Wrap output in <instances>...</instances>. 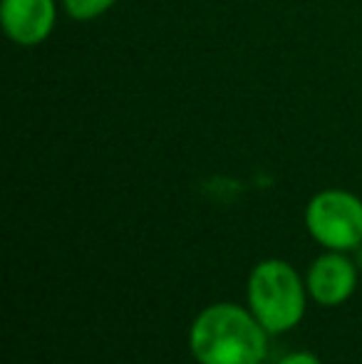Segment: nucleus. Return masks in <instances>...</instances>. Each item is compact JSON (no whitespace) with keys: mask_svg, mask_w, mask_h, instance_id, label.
I'll return each mask as SVG.
<instances>
[{"mask_svg":"<svg viewBox=\"0 0 362 364\" xmlns=\"http://www.w3.org/2000/svg\"><path fill=\"white\" fill-rule=\"evenodd\" d=\"M0 20L13 43L38 45L53 33L55 0H3Z\"/></svg>","mask_w":362,"mask_h":364,"instance_id":"39448f33","label":"nucleus"},{"mask_svg":"<svg viewBox=\"0 0 362 364\" xmlns=\"http://www.w3.org/2000/svg\"><path fill=\"white\" fill-rule=\"evenodd\" d=\"M355 285H358V265L345 258L340 250L320 255L308 270L310 297L325 307L343 305L355 292Z\"/></svg>","mask_w":362,"mask_h":364,"instance_id":"20e7f679","label":"nucleus"},{"mask_svg":"<svg viewBox=\"0 0 362 364\" xmlns=\"http://www.w3.org/2000/svg\"><path fill=\"white\" fill-rule=\"evenodd\" d=\"M248 307L268 335L293 330L305 312V288L298 270L285 260L258 263L248 278Z\"/></svg>","mask_w":362,"mask_h":364,"instance_id":"f03ea898","label":"nucleus"},{"mask_svg":"<svg viewBox=\"0 0 362 364\" xmlns=\"http://www.w3.org/2000/svg\"><path fill=\"white\" fill-rule=\"evenodd\" d=\"M115 3L117 0H63L68 15L75 20H92L105 13V10H110Z\"/></svg>","mask_w":362,"mask_h":364,"instance_id":"423d86ee","label":"nucleus"},{"mask_svg":"<svg viewBox=\"0 0 362 364\" xmlns=\"http://www.w3.org/2000/svg\"><path fill=\"white\" fill-rule=\"evenodd\" d=\"M358 268L362 270V245H360V248H358Z\"/></svg>","mask_w":362,"mask_h":364,"instance_id":"6e6552de","label":"nucleus"},{"mask_svg":"<svg viewBox=\"0 0 362 364\" xmlns=\"http://www.w3.org/2000/svg\"><path fill=\"white\" fill-rule=\"evenodd\" d=\"M278 364H323L315 355L310 352H293V355H285Z\"/></svg>","mask_w":362,"mask_h":364,"instance_id":"0eeeda50","label":"nucleus"},{"mask_svg":"<svg viewBox=\"0 0 362 364\" xmlns=\"http://www.w3.org/2000/svg\"><path fill=\"white\" fill-rule=\"evenodd\" d=\"M305 225L320 245L330 250H358L362 245V201L348 191L330 188L305 208Z\"/></svg>","mask_w":362,"mask_h":364,"instance_id":"7ed1b4c3","label":"nucleus"},{"mask_svg":"<svg viewBox=\"0 0 362 364\" xmlns=\"http://www.w3.org/2000/svg\"><path fill=\"white\" fill-rule=\"evenodd\" d=\"M188 350L198 364H261L268 332L251 310L218 302L193 320Z\"/></svg>","mask_w":362,"mask_h":364,"instance_id":"f257e3e1","label":"nucleus"}]
</instances>
